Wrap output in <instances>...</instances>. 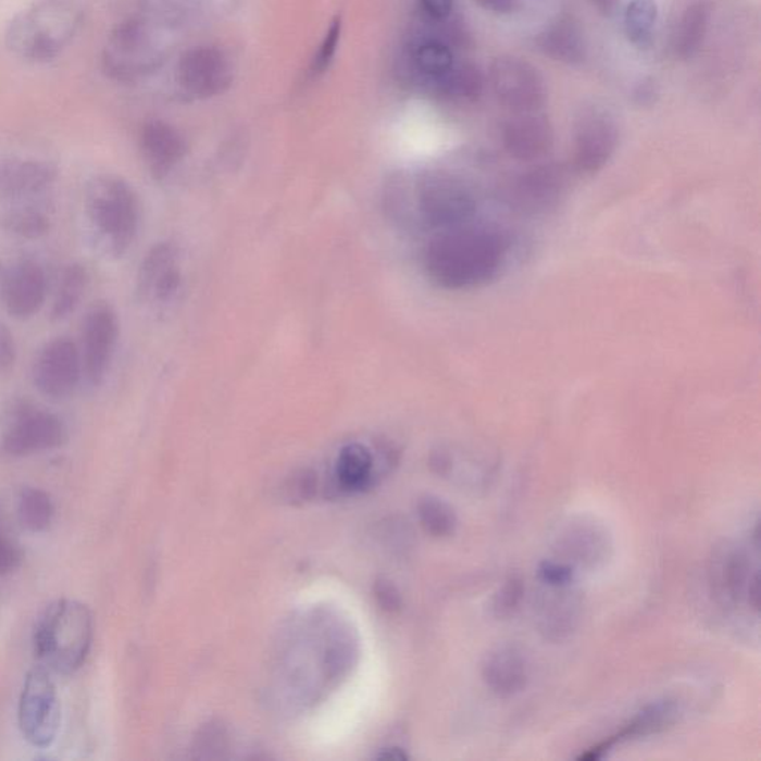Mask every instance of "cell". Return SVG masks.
I'll list each match as a JSON object with an SVG mask.
<instances>
[{"mask_svg": "<svg viewBox=\"0 0 761 761\" xmlns=\"http://www.w3.org/2000/svg\"><path fill=\"white\" fill-rule=\"evenodd\" d=\"M538 46L554 62L576 64L583 62L586 54L582 28L570 17L560 18L546 28L538 39Z\"/></svg>", "mask_w": 761, "mask_h": 761, "instance_id": "cb8c5ba5", "label": "cell"}, {"mask_svg": "<svg viewBox=\"0 0 761 761\" xmlns=\"http://www.w3.org/2000/svg\"><path fill=\"white\" fill-rule=\"evenodd\" d=\"M421 7L433 22H444L453 10V0H421Z\"/></svg>", "mask_w": 761, "mask_h": 761, "instance_id": "ab89813d", "label": "cell"}, {"mask_svg": "<svg viewBox=\"0 0 761 761\" xmlns=\"http://www.w3.org/2000/svg\"><path fill=\"white\" fill-rule=\"evenodd\" d=\"M85 286H87V271L84 266L72 265L64 271L62 285L52 310V317L55 320L66 319L75 311L83 298Z\"/></svg>", "mask_w": 761, "mask_h": 761, "instance_id": "1f68e13d", "label": "cell"}, {"mask_svg": "<svg viewBox=\"0 0 761 761\" xmlns=\"http://www.w3.org/2000/svg\"><path fill=\"white\" fill-rule=\"evenodd\" d=\"M62 708L51 671L38 665L27 672L18 703V724L32 747H51L59 735Z\"/></svg>", "mask_w": 761, "mask_h": 761, "instance_id": "5b68a950", "label": "cell"}, {"mask_svg": "<svg viewBox=\"0 0 761 761\" xmlns=\"http://www.w3.org/2000/svg\"><path fill=\"white\" fill-rule=\"evenodd\" d=\"M609 548L606 529L586 520L569 522L554 541L558 554L565 558L562 562L570 565L592 566L606 560Z\"/></svg>", "mask_w": 761, "mask_h": 761, "instance_id": "e0dca14e", "label": "cell"}, {"mask_svg": "<svg viewBox=\"0 0 761 761\" xmlns=\"http://www.w3.org/2000/svg\"><path fill=\"white\" fill-rule=\"evenodd\" d=\"M756 573V571H754ZM748 554L743 549L727 548L715 558L712 565V585L726 601H743L752 577Z\"/></svg>", "mask_w": 761, "mask_h": 761, "instance_id": "7402d4cb", "label": "cell"}, {"mask_svg": "<svg viewBox=\"0 0 761 761\" xmlns=\"http://www.w3.org/2000/svg\"><path fill=\"white\" fill-rule=\"evenodd\" d=\"M376 598H378L379 604L386 610H399L402 606L400 601L399 590L390 582H383L376 585Z\"/></svg>", "mask_w": 761, "mask_h": 761, "instance_id": "f35d334b", "label": "cell"}, {"mask_svg": "<svg viewBox=\"0 0 761 761\" xmlns=\"http://www.w3.org/2000/svg\"><path fill=\"white\" fill-rule=\"evenodd\" d=\"M141 151L153 176L164 179L186 153L184 137L163 121L146 124L141 132Z\"/></svg>", "mask_w": 761, "mask_h": 761, "instance_id": "44dd1931", "label": "cell"}, {"mask_svg": "<svg viewBox=\"0 0 761 761\" xmlns=\"http://www.w3.org/2000/svg\"><path fill=\"white\" fill-rule=\"evenodd\" d=\"M482 678L500 698L520 694L528 682V662L516 646L497 647L482 662Z\"/></svg>", "mask_w": 761, "mask_h": 761, "instance_id": "ac0fdd59", "label": "cell"}, {"mask_svg": "<svg viewBox=\"0 0 761 761\" xmlns=\"http://www.w3.org/2000/svg\"><path fill=\"white\" fill-rule=\"evenodd\" d=\"M412 62H414L416 72L431 84L442 78L445 73L451 71L456 64L451 48L442 40L437 39H426L420 42L412 54Z\"/></svg>", "mask_w": 761, "mask_h": 761, "instance_id": "f1b7e54d", "label": "cell"}, {"mask_svg": "<svg viewBox=\"0 0 761 761\" xmlns=\"http://www.w3.org/2000/svg\"><path fill=\"white\" fill-rule=\"evenodd\" d=\"M374 473V457L360 444L347 445L339 452L335 475L344 491H360L370 485Z\"/></svg>", "mask_w": 761, "mask_h": 761, "instance_id": "d4e9b609", "label": "cell"}, {"mask_svg": "<svg viewBox=\"0 0 761 761\" xmlns=\"http://www.w3.org/2000/svg\"><path fill=\"white\" fill-rule=\"evenodd\" d=\"M22 550L0 532V577L14 573L22 565Z\"/></svg>", "mask_w": 761, "mask_h": 761, "instance_id": "8d00e7d4", "label": "cell"}, {"mask_svg": "<svg viewBox=\"0 0 761 761\" xmlns=\"http://www.w3.org/2000/svg\"><path fill=\"white\" fill-rule=\"evenodd\" d=\"M88 214L96 228L107 237L112 252L124 253L135 240L139 225V202L125 182L97 180L88 196Z\"/></svg>", "mask_w": 761, "mask_h": 761, "instance_id": "277c9868", "label": "cell"}, {"mask_svg": "<svg viewBox=\"0 0 761 761\" xmlns=\"http://www.w3.org/2000/svg\"><path fill=\"white\" fill-rule=\"evenodd\" d=\"M415 212L424 225L444 230L471 224L477 202L469 186L447 173H428L416 180Z\"/></svg>", "mask_w": 761, "mask_h": 761, "instance_id": "3957f363", "label": "cell"}, {"mask_svg": "<svg viewBox=\"0 0 761 761\" xmlns=\"http://www.w3.org/2000/svg\"><path fill=\"white\" fill-rule=\"evenodd\" d=\"M342 34V20L341 17H336L332 22L329 30L320 43L317 54L314 55L313 63H311V73L314 76L322 75L327 68H329L330 63L334 62V57L336 50H338L339 40H341Z\"/></svg>", "mask_w": 761, "mask_h": 761, "instance_id": "e575fe53", "label": "cell"}, {"mask_svg": "<svg viewBox=\"0 0 761 761\" xmlns=\"http://www.w3.org/2000/svg\"><path fill=\"white\" fill-rule=\"evenodd\" d=\"M180 270L176 249L167 242L153 247L139 273V294L158 302L169 301L179 290Z\"/></svg>", "mask_w": 761, "mask_h": 761, "instance_id": "d6986e66", "label": "cell"}, {"mask_svg": "<svg viewBox=\"0 0 761 761\" xmlns=\"http://www.w3.org/2000/svg\"><path fill=\"white\" fill-rule=\"evenodd\" d=\"M95 638L91 610L78 599L63 598L43 611L35 626L34 650L40 665L57 674L80 670Z\"/></svg>", "mask_w": 761, "mask_h": 761, "instance_id": "7a4b0ae2", "label": "cell"}, {"mask_svg": "<svg viewBox=\"0 0 761 761\" xmlns=\"http://www.w3.org/2000/svg\"><path fill=\"white\" fill-rule=\"evenodd\" d=\"M432 87L448 99L473 101L484 91V76L475 64L456 63L451 71L435 80Z\"/></svg>", "mask_w": 761, "mask_h": 761, "instance_id": "4316f807", "label": "cell"}, {"mask_svg": "<svg viewBox=\"0 0 761 761\" xmlns=\"http://www.w3.org/2000/svg\"><path fill=\"white\" fill-rule=\"evenodd\" d=\"M482 10L497 15H508L515 12L521 5V0H475Z\"/></svg>", "mask_w": 761, "mask_h": 761, "instance_id": "60d3db41", "label": "cell"}, {"mask_svg": "<svg viewBox=\"0 0 761 761\" xmlns=\"http://www.w3.org/2000/svg\"><path fill=\"white\" fill-rule=\"evenodd\" d=\"M524 594L525 586L522 578L517 576L509 577L492 597L491 610L494 617L504 621V619L513 616L520 609Z\"/></svg>", "mask_w": 761, "mask_h": 761, "instance_id": "836d02e7", "label": "cell"}, {"mask_svg": "<svg viewBox=\"0 0 761 761\" xmlns=\"http://www.w3.org/2000/svg\"><path fill=\"white\" fill-rule=\"evenodd\" d=\"M619 146L616 121L604 109H583L574 133V169L594 174L606 167Z\"/></svg>", "mask_w": 761, "mask_h": 761, "instance_id": "52a82bcc", "label": "cell"}, {"mask_svg": "<svg viewBox=\"0 0 761 761\" xmlns=\"http://www.w3.org/2000/svg\"><path fill=\"white\" fill-rule=\"evenodd\" d=\"M569 586L546 585V590L537 599V627L549 641H562L576 629L581 599Z\"/></svg>", "mask_w": 761, "mask_h": 761, "instance_id": "2e32d148", "label": "cell"}, {"mask_svg": "<svg viewBox=\"0 0 761 761\" xmlns=\"http://www.w3.org/2000/svg\"><path fill=\"white\" fill-rule=\"evenodd\" d=\"M710 23V5L703 0L687 8L679 20L674 48L682 59H691L703 43Z\"/></svg>", "mask_w": 761, "mask_h": 761, "instance_id": "484cf974", "label": "cell"}, {"mask_svg": "<svg viewBox=\"0 0 761 761\" xmlns=\"http://www.w3.org/2000/svg\"><path fill=\"white\" fill-rule=\"evenodd\" d=\"M64 440L66 428L62 421L48 412L32 411L12 424L3 437V449L12 457H27L62 447Z\"/></svg>", "mask_w": 761, "mask_h": 761, "instance_id": "8fae6325", "label": "cell"}, {"mask_svg": "<svg viewBox=\"0 0 761 761\" xmlns=\"http://www.w3.org/2000/svg\"><path fill=\"white\" fill-rule=\"evenodd\" d=\"M55 516V506L50 494L40 488H24L18 499V517L24 528L32 533H43L50 528Z\"/></svg>", "mask_w": 761, "mask_h": 761, "instance_id": "83f0119b", "label": "cell"}, {"mask_svg": "<svg viewBox=\"0 0 761 761\" xmlns=\"http://www.w3.org/2000/svg\"><path fill=\"white\" fill-rule=\"evenodd\" d=\"M619 2H621V0H594L597 10L604 15L613 14V12L616 11Z\"/></svg>", "mask_w": 761, "mask_h": 761, "instance_id": "7bdbcfd3", "label": "cell"}, {"mask_svg": "<svg viewBox=\"0 0 761 761\" xmlns=\"http://www.w3.org/2000/svg\"><path fill=\"white\" fill-rule=\"evenodd\" d=\"M658 15L654 0H633L625 11V34L629 42L638 48L649 47Z\"/></svg>", "mask_w": 761, "mask_h": 761, "instance_id": "f546056e", "label": "cell"}, {"mask_svg": "<svg viewBox=\"0 0 761 761\" xmlns=\"http://www.w3.org/2000/svg\"><path fill=\"white\" fill-rule=\"evenodd\" d=\"M421 525L433 537H449L457 528V515L451 506L435 496L423 497L419 501Z\"/></svg>", "mask_w": 761, "mask_h": 761, "instance_id": "4dcf8cb0", "label": "cell"}, {"mask_svg": "<svg viewBox=\"0 0 761 761\" xmlns=\"http://www.w3.org/2000/svg\"><path fill=\"white\" fill-rule=\"evenodd\" d=\"M15 362L14 336L5 325H0V372L10 371Z\"/></svg>", "mask_w": 761, "mask_h": 761, "instance_id": "74e56055", "label": "cell"}, {"mask_svg": "<svg viewBox=\"0 0 761 761\" xmlns=\"http://www.w3.org/2000/svg\"><path fill=\"white\" fill-rule=\"evenodd\" d=\"M112 72L123 78L148 72L158 62L149 32L141 22H128L118 28L109 46L107 60Z\"/></svg>", "mask_w": 761, "mask_h": 761, "instance_id": "5bb4252c", "label": "cell"}, {"mask_svg": "<svg viewBox=\"0 0 761 761\" xmlns=\"http://www.w3.org/2000/svg\"><path fill=\"white\" fill-rule=\"evenodd\" d=\"M54 173L47 165L11 161L0 165V196L28 198L38 196L51 185Z\"/></svg>", "mask_w": 761, "mask_h": 761, "instance_id": "603a6c76", "label": "cell"}, {"mask_svg": "<svg viewBox=\"0 0 761 761\" xmlns=\"http://www.w3.org/2000/svg\"><path fill=\"white\" fill-rule=\"evenodd\" d=\"M2 222L12 233L24 237H39L48 229V219L32 208L11 210L3 214Z\"/></svg>", "mask_w": 761, "mask_h": 761, "instance_id": "d6a6232c", "label": "cell"}, {"mask_svg": "<svg viewBox=\"0 0 761 761\" xmlns=\"http://www.w3.org/2000/svg\"><path fill=\"white\" fill-rule=\"evenodd\" d=\"M83 374L80 354L75 344L57 339L48 344L35 363V386L51 399H64L72 395Z\"/></svg>", "mask_w": 761, "mask_h": 761, "instance_id": "9c48e42d", "label": "cell"}, {"mask_svg": "<svg viewBox=\"0 0 761 761\" xmlns=\"http://www.w3.org/2000/svg\"><path fill=\"white\" fill-rule=\"evenodd\" d=\"M508 252L501 234L488 226L465 224L439 230L426 252V270L445 289H471L499 273Z\"/></svg>", "mask_w": 761, "mask_h": 761, "instance_id": "6da1fadb", "label": "cell"}, {"mask_svg": "<svg viewBox=\"0 0 761 761\" xmlns=\"http://www.w3.org/2000/svg\"><path fill=\"white\" fill-rule=\"evenodd\" d=\"M678 716V708L671 700H661V702L650 703L639 711L637 715L622 728L619 734L610 736L607 740H602L597 747L590 748L588 752L578 757L581 760H599L602 759L617 744L623 740L634 738H644L661 734V732L670 728L675 723Z\"/></svg>", "mask_w": 761, "mask_h": 761, "instance_id": "ffe728a7", "label": "cell"}, {"mask_svg": "<svg viewBox=\"0 0 761 761\" xmlns=\"http://www.w3.org/2000/svg\"><path fill=\"white\" fill-rule=\"evenodd\" d=\"M573 574V566L562 561H545L538 566L540 581L549 586L571 585Z\"/></svg>", "mask_w": 761, "mask_h": 761, "instance_id": "d590c367", "label": "cell"}, {"mask_svg": "<svg viewBox=\"0 0 761 761\" xmlns=\"http://www.w3.org/2000/svg\"><path fill=\"white\" fill-rule=\"evenodd\" d=\"M116 338H118V320L115 313L107 305L95 307L85 320L83 354H80L83 374L92 386L103 380L111 363Z\"/></svg>", "mask_w": 761, "mask_h": 761, "instance_id": "30bf717a", "label": "cell"}, {"mask_svg": "<svg viewBox=\"0 0 761 761\" xmlns=\"http://www.w3.org/2000/svg\"><path fill=\"white\" fill-rule=\"evenodd\" d=\"M177 80L189 96L208 99L228 90L233 83V68L224 52L216 48H192L180 57Z\"/></svg>", "mask_w": 761, "mask_h": 761, "instance_id": "ba28073f", "label": "cell"}, {"mask_svg": "<svg viewBox=\"0 0 761 761\" xmlns=\"http://www.w3.org/2000/svg\"><path fill=\"white\" fill-rule=\"evenodd\" d=\"M745 598H747L748 604L752 607V610L759 611V573H757V571L754 574H752L750 585H748L747 595H745Z\"/></svg>", "mask_w": 761, "mask_h": 761, "instance_id": "b9f144b4", "label": "cell"}, {"mask_svg": "<svg viewBox=\"0 0 761 761\" xmlns=\"http://www.w3.org/2000/svg\"><path fill=\"white\" fill-rule=\"evenodd\" d=\"M553 139L550 121L534 112L516 113L503 128L506 151L520 161L540 160L552 149Z\"/></svg>", "mask_w": 761, "mask_h": 761, "instance_id": "9a60e30c", "label": "cell"}, {"mask_svg": "<svg viewBox=\"0 0 761 761\" xmlns=\"http://www.w3.org/2000/svg\"><path fill=\"white\" fill-rule=\"evenodd\" d=\"M489 84L497 100L516 113L536 112L546 101L544 76L525 59L500 55L489 67Z\"/></svg>", "mask_w": 761, "mask_h": 761, "instance_id": "8992f818", "label": "cell"}, {"mask_svg": "<svg viewBox=\"0 0 761 761\" xmlns=\"http://www.w3.org/2000/svg\"><path fill=\"white\" fill-rule=\"evenodd\" d=\"M0 290L8 313L17 319H28L38 313L46 301V275L35 262H20L3 273Z\"/></svg>", "mask_w": 761, "mask_h": 761, "instance_id": "4fadbf2b", "label": "cell"}, {"mask_svg": "<svg viewBox=\"0 0 761 761\" xmlns=\"http://www.w3.org/2000/svg\"><path fill=\"white\" fill-rule=\"evenodd\" d=\"M569 177L564 165H537L522 174L512 189V201L524 213H545L564 197Z\"/></svg>", "mask_w": 761, "mask_h": 761, "instance_id": "7c38bea8", "label": "cell"}]
</instances>
